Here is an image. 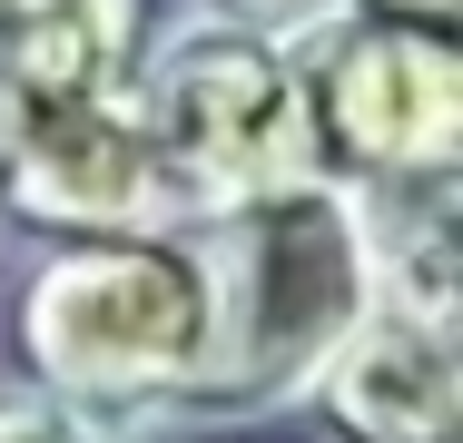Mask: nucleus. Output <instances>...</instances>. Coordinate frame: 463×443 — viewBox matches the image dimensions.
<instances>
[{
	"label": "nucleus",
	"instance_id": "obj_3",
	"mask_svg": "<svg viewBox=\"0 0 463 443\" xmlns=\"http://www.w3.org/2000/svg\"><path fill=\"white\" fill-rule=\"evenodd\" d=\"M128 108H138V128L158 148L178 227L277 187V177H306L296 60H286V40L247 30V20L187 10L178 30H148L138 70H128Z\"/></svg>",
	"mask_w": 463,
	"mask_h": 443
},
{
	"label": "nucleus",
	"instance_id": "obj_6",
	"mask_svg": "<svg viewBox=\"0 0 463 443\" xmlns=\"http://www.w3.org/2000/svg\"><path fill=\"white\" fill-rule=\"evenodd\" d=\"M296 414L326 443H463V335L365 306L296 394Z\"/></svg>",
	"mask_w": 463,
	"mask_h": 443
},
{
	"label": "nucleus",
	"instance_id": "obj_9",
	"mask_svg": "<svg viewBox=\"0 0 463 443\" xmlns=\"http://www.w3.org/2000/svg\"><path fill=\"white\" fill-rule=\"evenodd\" d=\"M0 443H148V424H118V414H90L70 394H40V384L0 374Z\"/></svg>",
	"mask_w": 463,
	"mask_h": 443
},
{
	"label": "nucleus",
	"instance_id": "obj_1",
	"mask_svg": "<svg viewBox=\"0 0 463 443\" xmlns=\"http://www.w3.org/2000/svg\"><path fill=\"white\" fill-rule=\"evenodd\" d=\"M207 266V354L158 414V434H217L296 414L316 364L345 345V325L374 306L365 257V197L335 177H277L237 207L187 217Z\"/></svg>",
	"mask_w": 463,
	"mask_h": 443
},
{
	"label": "nucleus",
	"instance_id": "obj_5",
	"mask_svg": "<svg viewBox=\"0 0 463 443\" xmlns=\"http://www.w3.org/2000/svg\"><path fill=\"white\" fill-rule=\"evenodd\" d=\"M168 177L128 99L90 108H40L0 118V237L20 247H70V237H118V227H168Z\"/></svg>",
	"mask_w": 463,
	"mask_h": 443
},
{
	"label": "nucleus",
	"instance_id": "obj_12",
	"mask_svg": "<svg viewBox=\"0 0 463 443\" xmlns=\"http://www.w3.org/2000/svg\"><path fill=\"white\" fill-rule=\"evenodd\" d=\"M0 10H10V0H0Z\"/></svg>",
	"mask_w": 463,
	"mask_h": 443
},
{
	"label": "nucleus",
	"instance_id": "obj_11",
	"mask_svg": "<svg viewBox=\"0 0 463 443\" xmlns=\"http://www.w3.org/2000/svg\"><path fill=\"white\" fill-rule=\"evenodd\" d=\"M365 20H394V30H434V40H463V0H345Z\"/></svg>",
	"mask_w": 463,
	"mask_h": 443
},
{
	"label": "nucleus",
	"instance_id": "obj_10",
	"mask_svg": "<svg viewBox=\"0 0 463 443\" xmlns=\"http://www.w3.org/2000/svg\"><path fill=\"white\" fill-rule=\"evenodd\" d=\"M207 20H247V30H267V40H296V30H316V20H335L345 0H197Z\"/></svg>",
	"mask_w": 463,
	"mask_h": 443
},
{
	"label": "nucleus",
	"instance_id": "obj_4",
	"mask_svg": "<svg viewBox=\"0 0 463 443\" xmlns=\"http://www.w3.org/2000/svg\"><path fill=\"white\" fill-rule=\"evenodd\" d=\"M296 108H306V168L335 187H394V177L463 168V40L394 30L365 10H335L286 40Z\"/></svg>",
	"mask_w": 463,
	"mask_h": 443
},
{
	"label": "nucleus",
	"instance_id": "obj_2",
	"mask_svg": "<svg viewBox=\"0 0 463 443\" xmlns=\"http://www.w3.org/2000/svg\"><path fill=\"white\" fill-rule=\"evenodd\" d=\"M207 354V266L178 217L30 247V276L0 306V364L10 384L70 394L90 414L148 424L178 404V384Z\"/></svg>",
	"mask_w": 463,
	"mask_h": 443
},
{
	"label": "nucleus",
	"instance_id": "obj_8",
	"mask_svg": "<svg viewBox=\"0 0 463 443\" xmlns=\"http://www.w3.org/2000/svg\"><path fill=\"white\" fill-rule=\"evenodd\" d=\"M365 257H374V306L463 325V168L365 187Z\"/></svg>",
	"mask_w": 463,
	"mask_h": 443
},
{
	"label": "nucleus",
	"instance_id": "obj_7",
	"mask_svg": "<svg viewBox=\"0 0 463 443\" xmlns=\"http://www.w3.org/2000/svg\"><path fill=\"white\" fill-rule=\"evenodd\" d=\"M148 0H10L0 10V118L128 99Z\"/></svg>",
	"mask_w": 463,
	"mask_h": 443
}]
</instances>
